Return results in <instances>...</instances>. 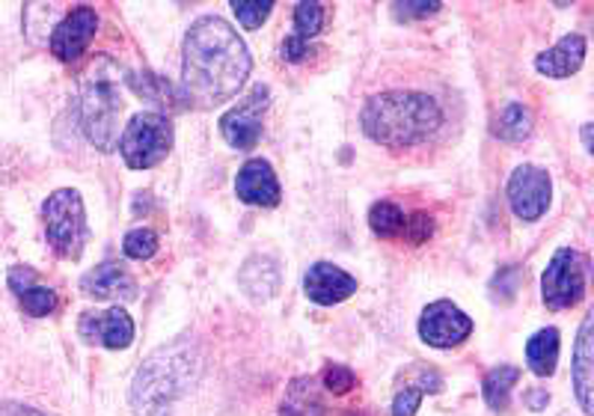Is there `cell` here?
<instances>
[{
	"mask_svg": "<svg viewBox=\"0 0 594 416\" xmlns=\"http://www.w3.org/2000/svg\"><path fill=\"white\" fill-rule=\"evenodd\" d=\"M325 28V7L321 3H297L295 7V33L286 39L283 57L288 63H300L307 57L309 39L318 37Z\"/></svg>",
	"mask_w": 594,
	"mask_h": 416,
	"instance_id": "obj_16",
	"label": "cell"
},
{
	"mask_svg": "<svg viewBox=\"0 0 594 416\" xmlns=\"http://www.w3.org/2000/svg\"><path fill=\"white\" fill-rule=\"evenodd\" d=\"M37 286V274H33V268H12L10 271V288L16 292V295H21V292H28V288Z\"/></svg>",
	"mask_w": 594,
	"mask_h": 416,
	"instance_id": "obj_30",
	"label": "cell"
},
{
	"mask_svg": "<svg viewBox=\"0 0 594 416\" xmlns=\"http://www.w3.org/2000/svg\"><path fill=\"white\" fill-rule=\"evenodd\" d=\"M235 194H238L242 203L262 205V209H274V205H279V200H283L277 176H274L268 161H262V158H253V161H247V164L238 170Z\"/></svg>",
	"mask_w": 594,
	"mask_h": 416,
	"instance_id": "obj_11",
	"label": "cell"
},
{
	"mask_svg": "<svg viewBox=\"0 0 594 416\" xmlns=\"http://www.w3.org/2000/svg\"><path fill=\"white\" fill-rule=\"evenodd\" d=\"M233 10L244 28L256 30L265 24V19H268L270 10H274V3H270V0H265V3H259V0H233Z\"/></svg>",
	"mask_w": 594,
	"mask_h": 416,
	"instance_id": "obj_25",
	"label": "cell"
},
{
	"mask_svg": "<svg viewBox=\"0 0 594 416\" xmlns=\"http://www.w3.org/2000/svg\"><path fill=\"white\" fill-rule=\"evenodd\" d=\"M122 250H125L129 260H152L155 250H158V235L152 230H134L125 235Z\"/></svg>",
	"mask_w": 594,
	"mask_h": 416,
	"instance_id": "obj_23",
	"label": "cell"
},
{
	"mask_svg": "<svg viewBox=\"0 0 594 416\" xmlns=\"http://www.w3.org/2000/svg\"><path fill=\"white\" fill-rule=\"evenodd\" d=\"M366 138L387 149H408L426 143L443 122L437 102L426 93L392 90L371 95L360 113Z\"/></svg>",
	"mask_w": 594,
	"mask_h": 416,
	"instance_id": "obj_2",
	"label": "cell"
},
{
	"mask_svg": "<svg viewBox=\"0 0 594 416\" xmlns=\"http://www.w3.org/2000/svg\"><path fill=\"white\" fill-rule=\"evenodd\" d=\"M304 288L307 297L318 306L342 304L357 292V280L351 274H345L342 268H336L330 262H316L304 277Z\"/></svg>",
	"mask_w": 594,
	"mask_h": 416,
	"instance_id": "obj_12",
	"label": "cell"
},
{
	"mask_svg": "<svg viewBox=\"0 0 594 416\" xmlns=\"http://www.w3.org/2000/svg\"><path fill=\"white\" fill-rule=\"evenodd\" d=\"M541 295L547 310H567L585 295V260L571 247L556 250L541 277Z\"/></svg>",
	"mask_w": 594,
	"mask_h": 416,
	"instance_id": "obj_6",
	"label": "cell"
},
{
	"mask_svg": "<svg viewBox=\"0 0 594 416\" xmlns=\"http://www.w3.org/2000/svg\"><path fill=\"white\" fill-rule=\"evenodd\" d=\"M419 402H422V389L419 387L399 389V396L392 402V416H417Z\"/></svg>",
	"mask_w": 594,
	"mask_h": 416,
	"instance_id": "obj_28",
	"label": "cell"
},
{
	"mask_svg": "<svg viewBox=\"0 0 594 416\" xmlns=\"http://www.w3.org/2000/svg\"><path fill=\"white\" fill-rule=\"evenodd\" d=\"M550 176L547 170L535 164L518 166L509 179V205L523 223H532L544 217L550 209Z\"/></svg>",
	"mask_w": 594,
	"mask_h": 416,
	"instance_id": "obj_7",
	"label": "cell"
},
{
	"mask_svg": "<svg viewBox=\"0 0 594 416\" xmlns=\"http://www.w3.org/2000/svg\"><path fill=\"white\" fill-rule=\"evenodd\" d=\"M81 288L95 301H134L137 297V283L120 262H104L90 274H84Z\"/></svg>",
	"mask_w": 594,
	"mask_h": 416,
	"instance_id": "obj_14",
	"label": "cell"
},
{
	"mask_svg": "<svg viewBox=\"0 0 594 416\" xmlns=\"http://www.w3.org/2000/svg\"><path fill=\"white\" fill-rule=\"evenodd\" d=\"M95 30H99V16L93 7H74L51 33V54L63 63H72L93 42Z\"/></svg>",
	"mask_w": 594,
	"mask_h": 416,
	"instance_id": "obj_10",
	"label": "cell"
},
{
	"mask_svg": "<svg viewBox=\"0 0 594 416\" xmlns=\"http://www.w3.org/2000/svg\"><path fill=\"white\" fill-rule=\"evenodd\" d=\"M583 143L585 152H592V125H583Z\"/></svg>",
	"mask_w": 594,
	"mask_h": 416,
	"instance_id": "obj_33",
	"label": "cell"
},
{
	"mask_svg": "<svg viewBox=\"0 0 594 416\" xmlns=\"http://www.w3.org/2000/svg\"><path fill=\"white\" fill-rule=\"evenodd\" d=\"M592 322L594 315L588 313L583 318V324H580V336H576V352H574V369H571V381H574V393H576V402H580V407H583L585 416H592V369H594V361H592Z\"/></svg>",
	"mask_w": 594,
	"mask_h": 416,
	"instance_id": "obj_15",
	"label": "cell"
},
{
	"mask_svg": "<svg viewBox=\"0 0 594 416\" xmlns=\"http://www.w3.org/2000/svg\"><path fill=\"white\" fill-rule=\"evenodd\" d=\"M431 232H434V221L426 212L410 214L404 221V235H408L410 244H422V241L431 239Z\"/></svg>",
	"mask_w": 594,
	"mask_h": 416,
	"instance_id": "obj_27",
	"label": "cell"
},
{
	"mask_svg": "<svg viewBox=\"0 0 594 416\" xmlns=\"http://www.w3.org/2000/svg\"><path fill=\"white\" fill-rule=\"evenodd\" d=\"M253 69L250 51L229 21L205 16L194 21L182 48V90L196 108L229 102Z\"/></svg>",
	"mask_w": 594,
	"mask_h": 416,
	"instance_id": "obj_1",
	"label": "cell"
},
{
	"mask_svg": "<svg viewBox=\"0 0 594 416\" xmlns=\"http://www.w3.org/2000/svg\"><path fill=\"white\" fill-rule=\"evenodd\" d=\"M265 108H268V87H256L235 111L223 113L221 134L226 138V143L242 152H250L262 138Z\"/></svg>",
	"mask_w": 594,
	"mask_h": 416,
	"instance_id": "obj_9",
	"label": "cell"
},
{
	"mask_svg": "<svg viewBox=\"0 0 594 416\" xmlns=\"http://www.w3.org/2000/svg\"><path fill=\"white\" fill-rule=\"evenodd\" d=\"M473 333V318L461 313L452 301H434L422 310L419 336L431 348H455Z\"/></svg>",
	"mask_w": 594,
	"mask_h": 416,
	"instance_id": "obj_8",
	"label": "cell"
},
{
	"mask_svg": "<svg viewBox=\"0 0 594 416\" xmlns=\"http://www.w3.org/2000/svg\"><path fill=\"white\" fill-rule=\"evenodd\" d=\"M440 7H443V3H437V0H431V3H396V10H399L404 19H426V16L440 12Z\"/></svg>",
	"mask_w": 594,
	"mask_h": 416,
	"instance_id": "obj_29",
	"label": "cell"
},
{
	"mask_svg": "<svg viewBox=\"0 0 594 416\" xmlns=\"http://www.w3.org/2000/svg\"><path fill=\"white\" fill-rule=\"evenodd\" d=\"M81 333L93 343H102L111 352L129 348L134 339V322L122 306H113L104 315H84L81 318Z\"/></svg>",
	"mask_w": 594,
	"mask_h": 416,
	"instance_id": "obj_13",
	"label": "cell"
},
{
	"mask_svg": "<svg viewBox=\"0 0 594 416\" xmlns=\"http://www.w3.org/2000/svg\"><path fill=\"white\" fill-rule=\"evenodd\" d=\"M493 134L505 143H523L532 134V111L520 102L505 104L493 122Z\"/></svg>",
	"mask_w": 594,
	"mask_h": 416,
	"instance_id": "obj_20",
	"label": "cell"
},
{
	"mask_svg": "<svg viewBox=\"0 0 594 416\" xmlns=\"http://www.w3.org/2000/svg\"><path fill=\"white\" fill-rule=\"evenodd\" d=\"M19 301H21V310H24L28 315H33V318H42V315L54 313V306H57L54 292L42 286H33V288H28V292H21Z\"/></svg>",
	"mask_w": 594,
	"mask_h": 416,
	"instance_id": "obj_24",
	"label": "cell"
},
{
	"mask_svg": "<svg viewBox=\"0 0 594 416\" xmlns=\"http://www.w3.org/2000/svg\"><path fill=\"white\" fill-rule=\"evenodd\" d=\"M585 60V37L580 33H571L559 42L556 48H550L544 54H539L535 60V69L547 78H571L574 72H580V65Z\"/></svg>",
	"mask_w": 594,
	"mask_h": 416,
	"instance_id": "obj_17",
	"label": "cell"
},
{
	"mask_svg": "<svg viewBox=\"0 0 594 416\" xmlns=\"http://www.w3.org/2000/svg\"><path fill=\"white\" fill-rule=\"evenodd\" d=\"M369 226L375 235L392 239V235L404 232V212L396 203H375L369 212Z\"/></svg>",
	"mask_w": 594,
	"mask_h": 416,
	"instance_id": "obj_22",
	"label": "cell"
},
{
	"mask_svg": "<svg viewBox=\"0 0 594 416\" xmlns=\"http://www.w3.org/2000/svg\"><path fill=\"white\" fill-rule=\"evenodd\" d=\"M520 381L518 366H496L493 372H488L484 378V402L496 414H505L509 410V389Z\"/></svg>",
	"mask_w": 594,
	"mask_h": 416,
	"instance_id": "obj_21",
	"label": "cell"
},
{
	"mask_svg": "<svg viewBox=\"0 0 594 416\" xmlns=\"http://www.w3.org/2000/svg\"><path fill=\"white\" fill-rule=\"evenodd\" d=\"M354 384H357V378H354V372L348 369V366H327L325 387L330 389L334 396H345Z\"/></svg>",
	"mask_w": 594,
	"mask_h": 416,
	"instance_id": "obj_26",
	"label": "cell"
},
{
	"mask_svg": "<svg viewBox=\"0 0 594 416\" xmlns=\"http://www.w3.org/2000/svg\"><path fill=\"white\" fill-rule=\"evenodd\" d=\"M42 217L48 244L54 247L57 256L72 262L81 260L86 244V212L81 194L74 187H60L42 205Z\"/></svg>",
	"mask_w": 594,
	"mask_h": 416,
	"instance_id": "obj_4",
	"label": "cell"
},
{
	"mask_svg": "<svg viewBox=\"0 0 594 416\" xmlns=\"http://www.w3.org/2000/svg\"><path fill=\"white\" fill-rule=\"evenodd\" d=\"M173 149V122L164 113L146 111L131 116L120 138V155L131 170H148L161 164Z\"/></svg>",
	"mask_w": 594,
	"mask_h": 416,
	"instance_id": "obj_5",
	"label": "cell"
},
{
	"mask_svg": "<svg viewBox=\"0 0 594 416\" xmlns=\"http://www.w3.org/2000/svg\"><path fill=\"white\" fill-rule=\"evenodd\" d=\"M550 396L544 393V389H530V407L532 410H541V407L547 405Z\"/></svg>",
	"mask_w": 594,
	"mask_h": 416,
	"instance_id": "obj_32",
	"label": "cell"
},
{
	"mask_svg": "<svg viewBox=\"0 0 594 416\" xmlns=\"http://www.w3.org/2000/svg\"><path fill=\"white\" fill-rule=\"evenodd\" d=\"M279 416H325V402L316 393V381L297 378L291 381L283 405H279Z\"/></svg>",
	"mask_w": 594,
	"mask_h": 416,
	"instance_id": "obj_18",
	"label": "cell"
},
{
	"mask_svg": "<svg viewBox=\"0 0 594 416\" xmlns=\"http://www.w3.org/2000/svg\"><path fill=\"white\" fill-rule=\"evenodd\" d=\"M122 95L113 74L95 72L81 83V129L99 152L120 146Z\"/></svg>",
	"mask_w": 594,
	"mask_h": 416,
	"instance_id": "obj_3",
	"label": "cell"
},
{
	"mask_svg": "<svg viewBox=\"0 0 594 416\" xmlns=\"http://www.w3.org/2000/svg\"><path fill=\"white\" fill-rule=\"evenodd\" d=\"M526 363H530V369L541 378H547L556 372L559 363V331L556 327H544L530 339L526 345Z\"/></svg>",
	"mask_w": 594,
	"mask_h": 416,
	"instance_id": "obj_19",
	"label": "cell"
},
{
	"mask_svg": "<svg viewBox=\"0 0 594 416\" xmlns=\"http://www.w3.org/2000/svg\"><path fill=\"white\" fill-rule=\"evenodd\" d=\"M0 416H45V414H42V410H33V407L10 402V405H0Z\"/></svg>",
	"mask_w": 594,
	"mask_h": 416,
	"instance_id": "obj_31",
	"label": "cell"
}]
</instances>
